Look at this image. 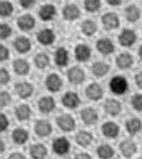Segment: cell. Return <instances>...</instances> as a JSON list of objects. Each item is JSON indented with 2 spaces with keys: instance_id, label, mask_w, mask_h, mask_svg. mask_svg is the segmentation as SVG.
Masks as SVG:
<instances>
[{
  "instance_id": "obj_36",
  "label": "cell",
  "mask_w": 142,
  "mask_h": 159,
  "mask_svg": "<svg viewBox=\"0 0 142 159\" xmlns=\"http://www.w3.org/2000/svg\"><path fill=\"white\" fill-rule=\"evenodd\" d=\"M14 12V6L10 2H0V16L7 18Z\"/></svg>"
},
{
  "instance_id": "obj_28",
  "label": "cell",
  "mask_w": 142,
  "mask_h": 159,
  "mask_svg": "<svg viewBox=\"0 0 142 159\" xmlns=\"http://www.w3.org/2000/svg\"><path fill=\"white\" fill-rule=\"evenodd\" d=\"M104 111L111 116H116L121 112V102L116 100H107L104 104Z\"/></svg>"
},
{
  "instance_id": "obj_49",
  "label": "cell",
  "mask_w": 142,
  "mask_h": 159,
  "mask_svg": "<svg viewBox=\"0 0 142 159\" xmlns=\"http://www.w3.org/2000/svg\"><path fill=\"white\" fill-rule=\"evenodd\" d=\"M4 150H6V144H4V142H3L2 139H0V154H2Z\"/></svg>"
},
{
  "instance_id": "obj_1",
  "label": "cell",
  "mask_w": 142,
  "mask_h": 159,
  "mask_svg": "<svg viewBox=\"0 0 142 159\" xmlns=\"http://www.w3.org/2000/svg\"><path fill=\"white\" fill-rule=\"evenodd\" d=\"M110 88L115 94H123L126 90L129 88V84L127 81H126L125 77H121V75H116V77H114L111 80V82H110Z\"/></svg>"
},
{
  "instance_id": "obj_6",
  "label": "cell",
  "mask_w": 142,
  "mask_h": 159,
  "mask_svg": "<svg viewBox=\"0 0 142 159\" xmlns=\"http://www.w3.org/2000/svg\"><path fill=\"white\" fill-rule=\"evenodd\" d=\"M62 104L69 109H74L80 105V97L73 92H66L62 97Z\"/></svg>"
},
{
  "instance_id": "obj_21",
  "label": "cell",
  "mask_w": 142,
  "mask_h": 159,
  "mask_svg": "<svg viewBox=\"0 0 142 159\" xmlns=\"http://www.w3.org/2000/svg\"><path fill=\"white\" fill-rule=\"evenodd\" d=\"M96 47H97V50H99L102 54H104V55L111 54L112 51H114V49H115V47H114V43L110 41V39H106V38L100 39V41H97Z\"/></svg>"
},
{
  "instance_id": "obj_4",
  "label": "cell",
  "mask_w": 142,
  "mask_h": 159,
  "mask_svg": "<svg viewBox=\"0 0 142 159\" xmlns=\"http://www.w3.org/2000/svg\"><path fill=\"white\" fill-rule=\"evenodd\" d=\"M34 129H35V134L41 138H45V136H49L52 134V124L46 120H38L34 125Z\"/></svg>"
},
{
  "instance_id": "obj_33",
  "label": "cell",
  "mask_w": 142,
  "mask_h": 159,
  "mask_svg": "<svg viewBox=\"0 0 142 159\" xmlns=\"http://www.w3.org/2000/svg\"><path fill=\"white\" fill-rule=\"evenodd\" d=\"M34 63H35V66H37L38 69H46V67L49 66V63H50V59H49V57H47V54L41 53V54L35 55Z\"/></svg>"
},
{
  "instance_id": "obj_42",
  "label": "cell",
  "mask_w": 142,
  "mask_h": 159,
  "mask_svg": "<svg viewBox=\"0 0 142 159\" xmlns=\"http://www.w3.org/2000/svg\"><path fill=\"white\" fill-rule=\"evenodd\" d=\"M10 81V73L6 69H0V85H6Z\"/></svg>"
},
{
  "instance_id": "obj_30",
  "label": "cell",
  "mask_w": 142,
  "mask_h": 159,
  "mask_svg": "<svg viewBox=\"0 0 142 159\" xmlns=\"http://www.w3.org/2000/svg\"><path fill=\"white\" fill-rule=\"evenodd\" d=\"M92 134L91 132H87V131H80L77 135H76V142L78 143L80 146L83 147H87V146H89L91 143H92Z\"/></svg>"
},
{
  "instance_id": "obj_34",
  "label": "cell",
  "mask_w": 142,
  "mask_h": 159,
  "mask_svg": "<svg viewBox=\"0 0 142 159\" xmlns=\"http://www.w3.org/2000/svg\"><path fill=\"white\" fill-rule=\"evenodd\" d=\"M140 16H141V12L137 6H129L127 8H126V18H127V20L137 22L138 19H140Z\"/></svg>"
},
{
  "instance_id": "obj_13",
  "label": "cell",
  "mask_w": 142,
  "mask_h": 159,
  "mask_svg": "<svg viewBox=\"0 0 142 159\" xmlns=\"http://www.w3.org/2000/svg\"><path fill=\"white\" fill-rule=\"evenodd\" d=\"M18 27L23 31H29L35 27V19L29 14L22 15V16L18 19Z\"/></svg>"
},
{
  "instance_id": "obj_9",
  "label": "cell",
  "mask_w": 142,
  "mask_h": 159,
  "mask_svg": "<svg viewBox=\"0 0 142 159\" xmlns=\"http://www.w3.org/2000/svg\"><path fill=\"white\" fill-rule=\"evenodd\" d=\"M84 78H85V74H84V70L80 69V67H77V66H74L72 67V69H69L68 71V80L72 84H81L83 81H84Z\"/></svg>"
},
{
  "instance_id": "obj_37",
  "label": "cell",
  "mask_w": 142,
  "mask_h": 159,
  "mask_svg": "<svg viewBox=\"0 0 142 159\" xmlns=\"http://www.w3.org/2000/svg\"><path fill=\"white\" fill-rule=\"evenodd\" d=\"M96 29H97L96 23H95L93 20H85L81 25V30H83V33H84L85 35H92V34H95Z\"/></svg>"
},
{
  "instance_id": "obj_39",
  "label": "cell",
  "mask_w": 142,
  "mask_h": 159,
  "mask_svg": "<svg viewBox=\"0 0 142 159\" xmlns=\"http://www.w3.org/2000/svg\"><path fill=\"white\" fill-rule=\"evenodd\" d=\"M11 33H12V30H11V27L8 25H6V23H0V39H6L8 38Z\"/></svg>"
},
{
  "instance_id": "obj_27",
  "label": "cell",
  "mask_w": 142,
  "mask_h": 159,
  "mask_svg": "<svg viewBox=\"0 0 142 159\" xmlns=\"http://www.w3.org/2000/svg\"><path fill=\"white\" fill-rule=\"evenodd\" d=\"M29 139V132L23 128H17L12 132V140L15 144H25Z\"/></svg>"
},
{
  "instance_id": "obj_24",
  "label": "cell",
  "mask_w": 142,
  "mask_h": 159,
  "mask_svg": "<svg viewBox=\"0 0 142 159\" xmlns=\"http://www.w3.org/2000/svg\"><path fill=\"white\" fill-rule=\"evenodd\" d=\"M54 61H56V63H57L58 66L68 65V62H69V54H68V51H66V49H64V47H60V49H57L56 55H54Z\"/></svg>"
},
{
  "instance_id": "obj_44",
  "label": "cell",
  "mask_w": 142,
  "mask_h": 159,
  "mask_svg": "<svg viewBox=\"0 0 142 159\" xmlns=\"http://www.w3.org/2000/svg\"><path fill=\"white\" fill-rule=\"evenodd\" d=\"M8 57H10L8 49H7L6 46L0 45V62H3V61H6V59H8Z\"/></svg>"
},
{
  "instance_id": "obj_48",
  "label": "cell",
  "mask_w": 142,
  "mask_h": 159,
  "mask_svg": "<svg viewBox=\"0 0 142 159\" xmlns=\"http://www.w3.org/2000/svg\"><path fill=\"white\" fill-rule=\"evenodd\" d=\"M107 3L111 6H119L122 3V0H107Z\"/></svg>"
},
{
  "instance_id": "obj_31",
  "label": "cell",
  "mask_w": 142,
  "mask_h": 159,
  "mask_svg": "<svg viewBox=\"0 0 142 159\" xmlns=\"http://www.w3.org/2000/svg\"><path fill=\"white\" fill-rule=\"evenodd\" d=\"M110 70V66L104 62H95L92 65V73L96 77H103L104 74H107Z\"/></svg>"
},
{
  "instance_id": "obj_26",
  "label": "cell",
  "mask_w": 142,
  "mask_h": 159,
  "mask_svg": "<svg viewBox=\"0 0 142 159\" xmlns=\"http://www.w3.org/2000/svg\"><path fill=\"white\" fill-rule=\"evenodd\" d=\"M30 115H31V109H30V107L27 104L18 105L17 109H15V116H17V119L18 120H21V121L27 120V119L30 117Z\"/></svg>"
},
{
  "instance_id": "obj_5",
  "label": "cell",
  "mask_w": 142,
  "mask_h": 159,
  "mask_svg": "<svg viewBox=\"0 0 142 159\" xmlns=\"http://www.w3.org/2000/svg\"><path fill=\"white\" fill-rule=\"evenodd\" d=\"M69 148H70V144L66 138H57L56 140L53 142V150H54V152L58 155L66 154L69 151Z\"/></svg>"
},
{
  "instance_id": "obj_14",
  "label": "cell",
  "mask_w": 142,
  "mask_h": 159,
  "mask_svg": "<svg viewBox=\"0 0 142 159\" xmlns=\"http://www.w3.org/2000/svg\"><path fill=\"white\" fill-rule=\"evenodd\" d=\"M62 16L66 20H74V19H77L80 16V10L74 4H66L64 7V10H62Z\"/></svg>"
},
{
  "instance_id": "obj_41",
  "label": "cell",
  "mask_w": 142,
  "mask_h": 159,
  "mask_svg": "<svg viewBox=\"0 0 142 159\" xmlns=\"http://www.w3.org/2000/svg\"><path fill=\"white\" fill-rule=\"evenodd\" d=\"M131 104L135 111H142V94H135L131 100Z\"/></svg>"
},
{
  "instance_id": "obj_29",
  "label": "cell",
  "mask_w": 142,
  "mask_h": 159,
  "mask_svg": "<svg viewBox=\"0 0 142 159\" xmlns=\"http://www.w3.org/2000/svg\"><path fill=\"white\" fill-rule=\"evenodd\" d=\"M14 70H15V73L19 75H25L29 73L30 65L26 59H17V61L14 62Z\"/></svg>"
},
{
  "instance_id": "obj_10",
  "label": "cell",
  "mask_w": 142,
  "mask_h": 159,
  "mask_svg": "<svg viewBox=\"0 0 142 159\" xmlns=\"http://www.w3.org/2000/svg\"><path fill=\"white\" fill-rule=\"evenodd\" d=\"M102 22H103V26L107 30H114L119 26V18H118V15L114 14V12L104 14L103 18H102Z\"/></svg>"
},
{
  "instance_id": "obj_12",
  "label": "cell",
  "mask_w": 142,
  "mask_h": 159,
  "mask_svg": "<svg viewBox=\"0 0 142 159\" xmlns=\"http://www.w3.org/2000/svg\"><path fill=\"white\" fill-rule=\"evenodd\" d=\"M135 39H137V35L133 30H123L122 34L119 35V42H121V45L125 47L133 46Z\"/></svg>"
},
{
  "instance_id": "obj_20",
  "label": "cell",
  "mask_w": 142,
  "mask_h": 159,
  "mask_svg": "<svg viewBox=\"0 0 142 159\" xmlns=\"http://www.w3.org/2000/svg\"><path fill=\"white\" fill-rule=\"evenodd\" d=\"M74 55H76L77 61L85 62L91 57V49L87 45H78L76 47V50H74Z\"/></svg>"
},
{
  "instance_id": "obj_15",
  "label": "cell",
  "mask_w": 142,
  "mask_h": 159,
  "mask_svg": "<svg viewBox=\"0 0 142 159\" xmlns=\"http://www.w3.org/2000/svg\"><path fill=\"white\" fill-rule=\"evenodd\" d=\"M80 115H81V120L84 121L87 125L93 124V123H96V120H97V113H96V111H95L93 108L83 109Z\"/></svg>"
},
{
  "instance_id": "obj_40",
  "label": "cell",
  "mask_w": 142,
  "mask_h": 159,
  "mask_svg": "<svg viewBox=\"0 0 142 159\" xmlns=\"http://www.w3.org/2000/svg\"><path fill=\"white\" fill-rule=\"evenodd\" d=\"M11 102V96L8 92H0V108H4Z\"/></svg>"
},
{
  "instance_id": "obj_43",
  "label": "cell",
  "mask_w": 142,
  "mask_h": 159,
  "mask_svg": "<svg viewBox=\"0 0 142 159\" xmlns=\"http://www.w3.org/2000/svg\"><path fill=\"white\" fill-rule=\"evenodd\" d=\"M8 128V119L4 113H0V132H4Z\"/></svg>"
},
{
  "instance_id": "obj_7",
  "label": "cell",
  "mask_w": 142,
  "mask_h": 159,
  "mask_svg": "<svg viewBox=\"0 0 142 159\" xmlns=\"http://www.w3.org/2000/svg\"><path fill=\"white\" fill-rule=\"evenodd\" d=\"M38 108H39V111H41L42 113H50L54 108H56V101L53 100V97L45 96V97L39 98Z\"/></svg>"
},
{
  "instance_id": "obj_25",
  "label": "cell",
  "mask_w": 142,
  "mask_h": 159,
  "mask_svg": "<svg viewBox=\"0 0 142 159\" xmlns=\"http://www.w3.org/2000/svg\"><path fill=\"white\" fill-rule=\"evenodd\" d=\"M141 128H142V123L137 117H131L126 121V131L130 135H135L137 132H140Z\"/></svg>"
},
{
  "instance_id": "obj_18",
  "label": "cell",
  "mask_w": 142,
  "mask_h": 159,
  "mask_svg": "<svg viewBox=\"0 0 142 159\" xmlns=\"http://www.w3.org/2000/svg\"><path fill=\"white\" fill-rule=\"evenodd\" d=\"M85 93H87V96H88V98L96 101V100H100L102 96H103V89H102L100 85H97V84H91L88 88H87Z\"/></svg>"
},
{
  "instance_id": "obj_17",
  "label": "cell",
  "mask_w": 142,
  "mask_h": 159,
  "mask_svg": "<svg viewBox=\"0 0 142 159\" xmlns=\"http://www.w3.org/2000/svg\"><path fill=\"white\" fill-rule=\"evenodd\" d=\"M56 16V7L52 6V4H45L41 7V10H39V18L42 19V20H50V19H53Z\"/></svg>"
},
{
  "instance_id": "obj_3",
  "label": "cell",
  "mask_w": 142,
  "mask_h": 159,
  "mask_svg": "<svg viewBox=\"0 0 142 159\" xmlns=\"http://www.w3.org/2000/svg\"><path fill=\"white\" fill-rule=\"evenodd\" d=\"M62 86V80L60 78V75L53 73V74H49L46 78V88L50 90V92H58Z\"/></svg>"
},
{
  "instance_id": "obj_23",
  "label": "cell",
  "mask_w": 142,
  "mask_h": 159,
  "mask_svg": "<svg viewBox=\"0 0 142 159\" xmlns=\"http://www.w3.org/2000/svg\"><path fill=\"white\" fill-rule=\"evenodd\" d=\"M30 155L34 159H42L47 157V150L43 144H33L30 147Z\"/></svg>"
},
{
  "instance_id": "obj_8",
  "label": "cell",
  "mask_w": 142,
  "mask_h": 159,
  "mask_svg": "<svg viewBox=\"0 0 142 159\" xmlns=\"http://www.w3.org/2000/svg\"><path fill=\"white\" fill-rule=\"evenodd\" d=\"M54 38H56L54 37V33L50 29H43L37 34L38 42L41 43V45H45V46L52 45V43L54 42Z\"/></svg>"
},
{
  "instance_id": "obj_32",
  "label": "cell",
  "mask_w": 142,
  "mask_h": 159,
  "mask_svg": "<svg viewBox=\"0 0 142 159\" xmlns=\"http://www.w3.org/2000/svg\"><path fill=\"white\" fill-rule=\"evenodd\" d=\"M116 65L121 67V69H127L133 65V57L127 53H123L121 55H118L116 58Z\"/></svg>"
},
{
  "instance_id": "obj_38",
  "label": "cell",
  "mask_w": 142,
  "mask_h": 159,
  "mask_svg": "<svg viewBox=\"0 0 142 159\" xmlns=\"http://www.w3.org/2000/svg\"><path fill=\"white\" fill-rule=\"evenodd\" d=\"M84 7L88 12H95L100 8V0H84Z\"/></svg>"
},
{
  "instance_id": "obj_2",
  "label": "cell",
  "mask_w": 142,
  "mask_h": 159,
  "mask_svg": "<svg viewBox=\"0 0 142 159\" xmlns=\"http://www.w3.org/2000/svg\"><path fill=\"white\" fill-rule=\"evenodd\" d=\"M57 125L60 127V129L65 131V132H70L76 123H74V119L70 116V115H61V116L57 117Z\"/></svg>"
},
{
  "instance_id": "obj_46",
  "label": "cell",
  "mask_w": 142,
  "mask_h": 159,
  "mask_svg": "<svg viewBox=\"0 0 142 159\" xmlns=\"http://www.w3.org/2000/svg\"><path fill=\"white\" fill-rule=\"evenodd\" d=\"M135 82H137L138 88H142V71H140V73L135 75Z\"/></svg>"
},
{
  "instance_id": "obj_19",
  "label": "cell",
  "mask_w": 142,
  "mask_h": 159,
  "mask_svg": "<svg viewBox=\"0 0 142 159\" xmlns=\"http://www.w3.org/2000/svg\"><path fill=\"white\" fill-rule=\"evenodd\" d=\"M14 46H15V49H17L19 53H22V54L27 53V51L31 49L30 39L26 38V37H18L17 39H15V42H14Z\"/></svg>"
},
{
  "instance_id": "obj_50",
  "label": "cell",
  "mask_w": 142,
  "mask_h": 159,
  "mask_svg": "<svg viewBox=\"0 0 142 159\" xmlns=\"http://www.w3.org/2000/svg\"><path fill=\"white\" fill-rule=\"evenodd\" d=\"M76 158H91V155H88V154H78V155H76Z\"/></svg>"
},
{
  "instance_id": "obj_16",
  "label": "cell",
  "mask_w": 142,
  "mask_h": 159,
  "mask_svg": "<svg viewBox=\"0 0 142 159\" xmlns=\"http://www.w3.org/2000/svg\"><path fill=\"white\" fill-rule=\"evenodd\" d=\"M102 132H103L104 136L107 138H116L118 134H119V127H118L115 123L112 121H108V123H104L103 127H102Z\"/></svg>"
},
{
  "instance_id": "obj_45",
  "label": "cell",
  "mask_w": 142,
  "mask_h": 159,
  "mask_svg": "<svg viewBox=\"0 0 142 159\" xmlns=\"http://www.w3.org/2000/svg\"><path fill=\"white\" fill-rule=\"evenodd\" d=\"M35 2H37V0H19V4H21L23 8H30V7H33L35 4Z\"/></svg>"
},
{
  "instance_id": "obj_47",
  "label": "cell",
  "mask_w": 142,
  "mask_h": 159,
  "mask_svg": "<svg viewBox=\"0 0 142 159\" xmlns=\"http://www.w3.org/2000/svg\"><path fill=\"white\" fill-rule=\"evenodd\" d=\"M10 158H11V159H14V158H19V159L22 158V159H23V158H25V155H23L22 152H14V154L10 155Z\"/></svg>"
},
{
  "instance_id": "obj_51",
  "label": "cell",
  "mask_w": 142,
  "mask_h": 159,
  "mask_svg": "<svg viewBox=\"0 0 142 159\" xmlns=\"http://www.w3.org/2000/svg\"><path fill=\"white\" fill-rule=\"evenodd\" d=\"M138 54H140V57H141V59H142V46L140 47V53H138Z\"/></svg>"
},
{
  "instance_id": "obj_22",
  "label": "cell",
  "mask_w": 142,
  "mask_h": 159,
  "mask_svg": "<svg viewBox=\"0 0 142 159\" xmlns=\"http://www.w3.org/2000/svg\"><path fill=\"white\" fill-rule=\"evenodd\" d=\"M119 148L122 151V154L125 155V157H133L134 154L137 152V146H135V143L131 142V140H125V142H122L121 143V146H119Z\"/></svg>"
},
{
  "instance_id": "obj_35",
  "label": "cell",
  "mask_w": 142,
  "mask_h": 159,
  "mask_svg": "<svg viewBox=\"0 0 142 159\" xmlns=\"http://www.w3.org/2000/svg\"><path fill=\"white\" fill-rule=\"evenodd\" d=\"M97 155H99L100 158H112L114 157V150L111 146L108 144H100L97 147Z\"/></svg>"
},
{
  "instance_id": "obj_11",
  "label": "cell",
  "mask_w": 142,
  "mask_h": 159,
  "mask_svg": "<svg viewBox=\"0 0 142 159\" xmlns=\"http://www.w3.org/2000/svg\"><path fill=\"white\" fill-rule=\"evenodd\" d=\"M15 90H17L18 96L21 98H29L31 94H33L34 88L29 82H19V84H17V86H15Z\"/></svg>"
}]
</instances>
